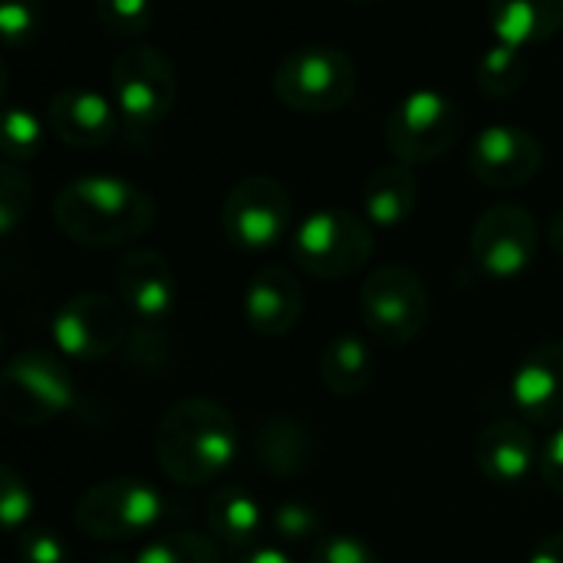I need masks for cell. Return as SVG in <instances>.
I'll return each mask as SVG.
<instances>
[{"label":"cell","instance_id":"1","mask_svg":"<svg viewBox=\"0 0 563 563\" xmlns=\"http://www.w3.org/2000/svg\"><path fill=\"white\" fill-rule=\"evenodd\" d=\"M155 198L119 175H79L53 198L56 228L82 247L106 251L139 241L155 224Z\"/></svg>","mask_w":563,"mask_h":563},{"label":"cell","instance_id":"2","mask_svg":"<svg viewBox=\"0 0 563 563\" xmlns=\"http://www.w3.org/2000/svg\"><path fill=\"white\" fill-rule=\"evenodd\" d=\"M152 449L168 482L201 488L231 468L238 455V422L214 399H178L162 412Z\"/></svg>","mask_w":563,"mask_h":563},{"label":"cell","instance_id":"3","mask_svg":"<svg viewBox=\"0 0 563 563\" xmlns=\"http://www.w3.org/2000/svg\"><path fill=\"white\" fill-rule=\"evenodd\" d=\"M109 86L129 142L148 139L178 99V76L168 53L148 43H132L112 59Z\"/></svg>","mask_w":563,"mask_h":563},{"label":"cell","instance_id":"4","mask_svg":"<svg viewBox=\"0 0 563 563\" xmlns=\"http://www.w3.org/2000/svg\"><path fill=\"white\" fill-rule=\"evenodd\" d=\"M165 495L132 475L106 478L92 488H86L73 508V525L89 541L122 544V541H142L152 538L155 528L165 521Z\"/></svg>","mask_w":563,"mask_h":563},{"label":"cell","instance_id":"5","mask_svg":"<svg viewBox=\"0 0 563 563\" xmlns=\"http://www.w3.org/2000/svg\"><path fill=\"white\" fill-rule=\"evenodd\" d=\"M274 96L303 115H330L353 102L360 89L356 63L346 49L330 43H307L290 49L274 69Z\"/></svg>","mask_w":563,"mask_h":563},{"label":"cell","instance_id":"6","mask_svg":"<svg viewBox=\"0 0 563 563\" xmlns=\"http://www.w3.org/2000/svg\"><path fill=\"white\" fill-rule=\"evenodd\" d=\"M373 224L346 208L310 211L290 234V261L317 280H343L360 274L373 257Z\"/></svg>","mask_w":563,"mask_h":563},{"label":"cell","instance_id":"7","mask_svg":"<svg viewBox=\"0 0 563 563\" xmlns=\"http://www.w3.org/2000/svg\"><path fill=\"white\" fill-rule=\"evenodd\" d=\"M221 234L244 254H264L294 234V195L264 172L238 178L221 205Z\"/></svg>","mask_w":563,"mask_h":563},{"label":"cell","instance_id":"8","mask_svg":"<svg viewBox=\"0 0 563 563\" xmlns=\"http://www.w3.org/2000/svg\"><path fill=\"white\" fill-rule=\"evenodd\" d=\"M76 402V386L59 356L23 350L0 373V412L20 429H43Z\"/></svg>","mask_w":563,"mask_h":563},{"label":"cell","instance_id":"9","mask_svg":"<svg viewBox=\"0 0 563 563\" xmlns=\"http://www.w3.org/2000/svg\"><path fill=\"white\" fill-rule=\"evenodd\" d=\"M462 129V112L459 102L435 89H412L406 92L386 115V145L402 165H429L442 158Z\"/></svg>","mask_w":563,"mask_h":563},{"label":"cell","instance_id":"10","mask_svg":"<svg viewBox=\"0 0 563 563\" xmlns=\"http://www.w3.org/2000/svg\"><path fill=\"white\" fill-rule=\"evenodd\" d=\"M360 317L379 343L409 346L429 323V287L412 267L383 264L360 287Z\"/></svg>","mask_w":563,"mask_h":563},{"label":"cell","instance_id":"11","mask_svg":"<svg viewBox=\"0 0 563 563\" xmlns=\"http://www.w3.org/2000/svg\"><path fill=\"white\" fill-rule=\"evenodd\" d=\"M129 327L132 317L119 297L82 290L53 313L49 333H53V346L63 356L79 363H96L119 353V346L132 336Z\"/></svg>","mask_w":563,"mask_h":563},{"label":"cell","instance_id":"12","mask_svg":"<svg viewBox=\"0 0 563 563\" xmlns=\"http://www.w3.org/2000/svg\"><path fill=\"white\" fill-rule=\"evenodd\" d=\"M541 231L525 205L501 201L478 214L472 228V261L492 280H518L538 257Z\"/></svg>","mask_w":563,"mask_h":563},{"label":"cell","instance_id":"13","mask_svg":"<svg viewBox=\"0 0 563 563\" xmlns=\"http://www.w3.org/2000/svg\"><path fill=\"white\" fill-rule=\"evenodd\" d=\"M544 165V148L534 132L515 122H492L485 125L468 148V172L485 188L511 191L534 181Z\"/></svg>","mask_w":563,"mask_h":563},{"label":"cell","instance_id":"14","mask_svg":"<svg viewBox=\"0 0 563 563\" xmlns=\"http://www.w3.org/2000/svg\"><path fill=\"white\" fill-rule=\"evenodd\" d=\"M115 297L139 327H162L178 307V277L165 254L132 247L115 261Z\"/></svg>","mask_w":563,"mask_h":563},{"label":"cell","instance_id":"15","mask_svg":"<svg viewBox=\"0 0 563 563\" xmlns=\"http://www.w3.org/2000/svg\"><path fill=\"white\" fill-rule=\"evenodd\" d=\"M46 129L69 148L96 152L122 135L119 109L112 96L92 86H66L46 102Z\"/></svg>","mask_w":563,"mask_h":563},{"label":"cell","instance_id":"16","mask_svg":"<svg viewBox=\"0 0 563 563\" xmlns=\"http://www.w3.org/2000/svg\"><path fill=\"white\" fill-rule=\"evenodd\" d=\"M511 402L538 429H563V340L525 353L511 376Z\"/></svg>","mask_w":563,"mask_h":563},{"label":"cell","instance_id":"17","mask_svg":"<svg viewBox=\"0 0 563 563\" xmlns=\"http://www.w3.org/2000/svg\"><path fill=\"white\" fill-rule=\"evenodd\" d=\"M244 323L264 336H287L303 313V287L300 277L284 264H264L244 287Z\"/></svg>","mask_w":563,"mask_h":563},{"label":"cell","instance_id":"18","mask_svg":"<svg viewBox=\"0 0 563 563\" xmlns=\"http://www.w3.org/2000/svg\"><path fill=\"white\" fill-rule=\"evenodd\" d=\"M267 518L271 511L264 508L261 495L251 485H234V482L214 488L205 508L208 534L238 558L261 548L267 534Z\"/></svg>","mask_w":563,"mask_h":563},{"label":"cell","instance_id":"19","mask_svg":"<svg viewBox=\"0 0 563 563\" xmlns=\"http://www.w3.org/2000/svg\"><path fill=\"white\" fill-rule=\"evenodd\" d=\"M257 468L271 478L290 482L313 468L317 462V435L313 429L294 412H271L257 422L251 442Z\"/></svg>","mask_w":563,"mask_h":563},{"label":"cell","instance_id":"20","mask_svg":"<svg viewBox=\"0 0 563 563\" xmlns=\"http://www.w3.org/2000/svg\"><path fill=\"white\" fill-rule=\"evenodd\" d=\"M538 462V439L521 419H495L475 439V465L492 485L518 488Z\"/></svg>","mask_w":563,"mask_h":563},{"label":"cell","instance_id":"21","mask_svg":"<svg viewBox=\"0 0 563 563\" xmlns=\"http://www.w3.org/2000/svg\"><path fill=\"white\" fill-rule=\"evenodd\" d=\"M488 26L498 43L538 46L563 30V0H488Z\"/></svg>","mask_w":563,"mask_h":563},{"label":"cell","instance_id":"22","mask_svg":"<svg viewBox=\"0 0 563 563\" xmlns=\"http://www.w3.org/2000/svg\"><path fill=\"white\" fill-rule=\"evenodd\" d=\"M419 208V178L412 165L389 162L379 165L363 181V218L373 228H399Z\"/></svg>","mask_w":563,"mask_h":563},{"label":"cell","instance_id":"23","mask_svg":"<svg viewBox=\"0 0 563 563\" xmlns=\"http://www.w3.org/2000/svg\"><path fill=\"white\" fill-rule=\"evenodd\" d=\"M373 373H376L373 350L356 333L333 336L320 353V383L327 386V393H333L340 399H353V396L366 393L373 383Z\"/></svg>","mask_w":563,"mask_h":563},{"label":"cell","instance_id":"24","mask_svg":"<svg viewBox=\"0 0 563 563\" xmlns=\"http://www.w3.org/2000/svg\"><path fill=\"white\" fill-rule=\"evenodd\" d=\"M528 79V56L518 46L508 43H492L475 66V86L492 96V99H508L515 96Z\"/></svg>","mask_w":563,"mask_h":563},{"label":"cell","instance_id":"25","mask_svg":"<svg viewBox=\"0 0 563 563\" xmlns=\"http://www.w3.org/2000/svg\"><path fill=\"white\" fill-rule=\"evenodd\" d=\"M135 563H221V544L195 531H172L148 538Z\"/></svg>","mask_w":563,"mask_h":563},{"label":"cell","instance_id":"26","mask_svg":"<svg viewBox=\"0 0 563 563\" xmlns=\"http://www.w3.org/2000/svg\"><path fill=\"white\" fill-rule=\"evenodd\" d=\"M267 534L277 548H300V544H317L323 531V515L310 501H280L271 508L267 518Z\"/></svg>","mask_w":563,"mask_h":563},{"label":"cell","instance_id":"27","mask_svg":"<svg viewBox=\"0 0 563 563\" xmlns=\"http://www.w3.org/2000/svg\"><path fill=\"white\" fill-rule=\"evenodd\" d=\"M96 23L115 40H139L155 23V0H92Z\"/></svg>","mask_w":563,"mask_h":563},{"label":"cell","instance_id":"28","mask_svg":"<svg viewBox=\"0 0 563 563\" xmlns=\"http://www.w3.org/2000/svg\"><path fill=\"white\" fill-rule=\"evenodd\" d=\"M46 135V122L36 119V112L23 106H7L3 112V162L26 165L40 155Z\"/></svg>","mask_w":563,"mask_h":563},{"label":"cell","instance_id":"29","mask_svg":"<svg viewBox=\"0 0 563 563\" xmlns=\"http://www.w3.org/2000/svg\"><path fill=\"white\" fill-rule=\"evenodd\" d=\"M46 20L43 0H0V36L10 53H23L33 46Z\"/></svg>","mask_w":563,"mask_h":563},{"label":"cell","instance_id":"30","mask_svg":"<svg viewBox=\"0 0 563 563\" xmlns=\"http://www.w3.org/2000/svg\"><path fill=\"white\" fill-rule=\"evenodd\" d=\"M33 205V181L23 165L3 162L0 168V234L10 238Z\"/></svg>","mask_w":563,"mask_h":563},{"label":"cell","instance_id":"31","mask_svg":"<svg viewBox=\"0 0 563 563\" xmlns=\"http://www.w3.org/2000/svg\"><path fill=\"white\" fill-rule=\"evenodd\" d=\"M30 515H33L30 485L20 478V472L13 465H3L0 468V518H3V528L16 538L23 528H30Z\"/></svg>","mask_w":563,"mask_h":563},{"label":"cell","instance_id":"32","mask_svg":"<svg viewBox=\"0 0 563 563\" xmlns=\"http://www.w3.org/2000/svg\"><path fill=\"white\" fill-rule=\"evenodd\" d=\"M20 563H73L69 541L53 528H23L16 534Z\"/></svg>","mask_w":563,"mask_h":563},{"label":"cell","instance_id":"33","mask_svg":"<svg viewBox=\"0 0 563 563\" xmlns=\"http://www.w3.org/2000/svg\"><path fill=\"white\" fill-rule=\"evenodd\" d=\"M310 563H383L376 548L366 544L356 534H323L313 551H310Z\"/></svg>","mask_w":563,"mask_h":563},{"label":"cell","instance_id":"34","mask_svg":"<svg viewBox=\"0 0 563 563\" xmlns=\"http://www.w3.org/2000/svg\"><path fill=\"white\" fill-rule=\"evenodd\" d=\"M538 472H541V482L548 485V492L563 498V429H554V435L544 442Z\"/></svg>","mask_w":563,"mask_h":563},{"label":"cell","instance_id":"35","mask_svg":"<svg viewBox=\"0 0 563 563\" xmlns=\"http://www.w3.org/2000/svg\"><path fill=\"white\" fill-rule=\"evenodd\" d=\"M528 563H563V531L548 534V538L531 551Z\"/></svg>","mask_w":563,"mask_h":563},{"label":"cell","instance_id":"36","mask_svg":"<svg viewBox=\"0 0 563 563\" xmlns=\"http://www.w3.org/2000/svg\"><path fill=\"white\" fill-rule=\"evenodd\" d=\"M238 563H294V558L284 548H277V544H261L257 551L244 554Z\"/></svg>","mask_w":563,"mask_h":563},{"label":"cell","instance_id":"37","mask_svg":"<svg viewBox=\"0 0 563 563\" xmlns=\"http://www.w3.org/2000/svg\"><path fill=\"white\" fill-rule=\"evenodd\" d=\"M548 241H551V247L558 251V257L563 261V208L551 218V224H548Z\"/></svg>","mask_w":563,"mask_h":563},{"label":"cell","instance_id":"38","mask_svg":"<svg viewBox=\"0 0 563 563\" xmlns=\"http://www.w3.org/2000/svg\"><path fill=\"white\" fill-rule=\"evenodd\" d=\"M99 563H135V558H125V554H109V558H102Z\"/></svg>","mask_w":563,"mask_h":563},{"label":"cell","instance_id":"39","mask_svg":"<svg viewBox=\"0 0 563 563\" xmlns=\"http://www.w3.org/2000/svg\"><path fill=\"white\" fill-rule=\"evenodd\" d=\"M346 3H353V7H376V3H383V0H346Z\"/></svg>","mask_w":563,"mask_h":563}]
</instances>
